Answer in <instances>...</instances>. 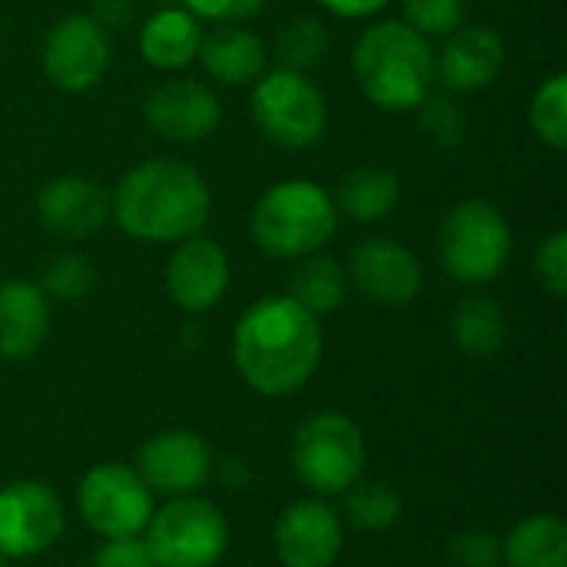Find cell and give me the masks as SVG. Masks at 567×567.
Listing matches in <instances>:
<instances>
[{
  "instance_id": "obj_6",
  "label": "cell",
  "mask_w": 567,
  "mask_h": 567,
  "mask_svg": "<svg viewBox=\"0 0 567 567\" xmlns=\"http://www.w3.org/2000/svg\"><path fill=\"white\" fill-rule=\"evenodd\" d=\"M365 468L362 429L342 412H319L292 435V472L316 495L349 492Z\"/></svg>"
},
{
  "instance_id": "obj_16",
  "label": "cell",
  "mask_w": 567,
  "mask_h": 567,
  "mask_svg": "<svg viewBox=\"0 0 567 567\" xmlns=\"http://www.w3.org/2000/svg\"><path fill=\"white\" fill-rule=\"evenodd\" d=\"M229 289V256L209 236L179 239L166 262V292L186 312L213 309Z\"/></svg>"
},
{
  "instance_id": "obj_21",
  "label": "cell",
  "mask_w": 567,
  "mask_h": 567,
  "mask_svg": "<svg viewBox=\"0 0 567 567\" xmlns=\"http://www.w3.org/2000/svg\"><path fill=\"white\" fill-rule=\"evenodd\" d=\"M203 40L199 20L186 7H163L140 30V53L156 70H179L196 60Z\"/></svg>"
},
{
  "instance_id": "obj_18",
  "label": "cell",
  "mask_w": 567,
  "mask_h": 567,
  "mask_svg": "<svg viewBox=\"0 0 567 567\" xmlns=\"http://www.w3.org/2000/svg\"><path fill=\"white\" fill-rule=\"evenodd\" d=\"M37 216L53 236L83 239L106 223L110 196L86 176H53L37 193Z\"/></svg>"
},
{
  "instance_id": "obj_4",
  "label": "cell",
  "mask_w": 567,
  "mask_h": 567,
  "mask_svg": "<svg viewBox=\"0 0 567 567\" xmlns=\"http://www.w3.org/2000/svg\"><path fill=\"white\" fill-rule=\"evenodd\" d=\"M252 239L272 259H302L319 252L336 226L339 213L332 196L312 179H282L269 186L252 209Z\"/></svg>"
},
{
  "instance_id": "obj_23",
  "label": "cell",
  "mask_w": 567,
  "mask_h": 567,
  "mask_svg": "<svg viewBox=\"0 0 567 567\" xmlns=\"http://www.w3.org/2000/svg\"><path fill=\"white\" fill-rule=\"evenodd\" d=\"M502 567H567V525L558 515H528L502 542Z\"/></svg>"
},
{
  "instance_id": "obj_36",
  "label": "cell",
  "mask_w": 567,
  "mask_h": 567,
  "mask_svg": "<svg viewBox=\"0 0 567 567\" xmlns=\"http://www.w3.org/2000/svg\"><path fill=\"white\" fill-rule=\"evenodd\" d=\"M326 10L339 13V17H372L379 13L389 0H319Z\"/></svg>"
},
{
  "instance_id": "obj_7",
  "label": "cell",
  "mask_w": 567,
  "mask_h": 567,
  "mask_svg": "<svg viewBox=\"0 0 567 567\" xmlns=\"http://www.w3.org/2000/svg\"><path fill=\"white\" fill-rule=\"evenodd\" d=\"M143 538L159 567H213L229 548V525L213 502L183 495L153 508Z\"/></svg>"
},
{
  "instance_id": "obj_26",
  "label": "cell",
  "mask_w": 567,
  "mask_h": 567,
  "mask_svg": "<svg viewBox=\"0 0 567 567\" xmlns=\"http://www.w3.org/2000/svg\"><path fill=\"white\" fill-rule=\"evenodd\" d=\"M346 495V518L362 532H389L402 518V495L385 482H355Z\"/></svg>"
},
{
  "instance_id": "obj_28",
  "label": "cell",
  "mask_w": 567,
  "mask_h": 567,
  "mask_svg": "<svg viewBox=\"0 0 567 567\" xmlns=\"http://www.w3.org/2000/svg\"><path fill=\"white\" fill-rule=\"evenodd\" d=\"M528 120L532 130L538 133L542 143H548L551 150H565L567 146V76L565 73H551L532 96L528 106Z\"/></svg>"
},
{
  "instance_id": "obj_24",
  "label": "cell",
  "mask_w": 567,
  "mask_h": 567,
  "mask_svg": "<svg viewBox=\"0 0 567 567\" xmlns=\"http://www.w3.org/2000/svg\"><path fill=\"white\" fill-rule=\"evenodd\" d=\"M449 329H452V342L468 359H492L508 336L505 312L488 296H468L465 302H458L449 319Z\"/></svg>"
},
{
  "instance_id": "obj_20",
  "label": "cell",
  "mask_w": 567,
  "mask_h": 567,
  "mask_svg": "<svg viewBox=\"0 0 567 567\" xmlns=\"http://www.w3.org/2000/svg\"><path fill=\"white\" fill-rule=\"evenodd\" d=\"M199 63L203 70L226 83V86H243L256 83L266 66V43L259 33L239 27V23H219L199 40Z\"/></svg>"
},
{
  "instance_id": "obj_8",
  "label": "cell",
  "mask_w": 567,
  "mask_h": 567,
  "mask_svg": "<svg viewBox=\"0 0 567 567\" xmlns=\"http://www.w3.org/2000/svg\"><path fill=\"white\" fill-rule=\"evenodd\" d=\"M252 120L266 140L286 150H309L322 140L329 110L322 90L299 70H269L252 86Z\"/></svg>"
},
{
  "instance_id": "obj_25",
  "label": "cell",
  "mask_w": 567,
  "mask_h": 567,
  "mask_svg": "<svg viewBox=\"0 0 567 567\" xmlns=\"http://www.w3.org/2000/svg\"><path fill=\"white\" fill-rule=\"evenodd\" d=\"M349 292V276L332 256H302V262L292 269L289 279V299H296L306 312L316 319L336 312L346 302Z\"/></svg>"
},
{
  "instance_id": "obj_2",
  "label": "cell",
  "mask_w": 567,
  "mask_h": 567,
  "mask_svg": "<svg viewBox=\"0 0 567 567\" xmlns=\"http://www.w3.org/2000/svg\"><path fill=\"white\" fill-rule=\"evenodd\" d=\"M209 206L206 179L179 159H146L133 166L110 196V216L140 243H179L203 233Z\"/></svg>"
},
{
  "instance_id": "obj_10",
  "label": "cell",
  "mask_w": 567,
  "mask_h": 567,
  "mask_svg": "<svg viewBox=\"0 0 567 567\" xmlns=\"http://www.w3.org/2000/svg\"><path fill=\"white\" fill-rule=\"evenodd\" d=\"M40 63L47 80L56 90L83 93L96 86L110 66V37L106 27L90 13H70L56 20L43 40Z\"/></svg>"
},
{
  "instance_id": "obj_3",
  "label": "cell",
  "mask_w": 567,
  "mask_h": 567,
  "mask_svg": "<svg viewBox=\"0 0 567 567\" xmlns=\"http://www.w3.org/2000/svg\"><path fill=\"white\" fill-rule=\"evenodd\" d=\"M352 70L362 93L389 113L419 110L439 83L429 37L402 20L365 27L352 50Z\"/></svg>"
},
{
  "instance_id": "obj_30",
  "label": "cell",
  "mask_w": 567,
  "mask_h": 567,
  "mask_svg": "<svg viewBox=\"0 0 567 567\" xmlns=\"http://www.w3.org/2000/svg\"><path fill=\"white\" fill-rule=\"evenodd\" d=\"M93 286H96V272H93L90 259H83L80 252H60V256L50 259L40 289H43V296L76 302L86 292H93Z\"/></svg>"
},
{
  "instance_id": "obj_13",
  "label": "cell",
  "mask_w": 567,
  "mask_h": 567,
  "mask_svg": "<svg viewBox=\"0 0 567 567\" xmlns=\"http://www.w3.org/2000/svg\"><path fill=\"white\" fill-rule=\"evenodd\" d=\"M349 282L375 306H409L422 292V262L419 256L395 239H365L352 249Z\"/></svg>"
},
{
  "instance_id": "obj_5",
  "label": "cell",
  "mask_w": 567,
  "mask_h": 567,
  "mask_svg": "<svg viewBox=\"0 0 567 567\" xmlns=\"http://www.w3.org/2000/svg\"><path fill=\"white\" fill-rule=\"evenodd\" d=\"M439 256L445 272L462 286H485L502 276L512 259V226L488 199L455 203L439 229Z\"/></svg>"
},
{
  "instance_id": "obj_22",
  "label": "cell",
  "mask_w": 567,
  "mask_h": 567,
  "mask_svg": "<svg viewBox=\"0 0 567 567\" xmlns=\"http://www.w3.org/2000/svg\"><path fill=\"white\" fill-rule=\"evenodd\" d=\"M402 199V186H399V176L385 166H359L352 169L332 203H336V213L339 216H349L352 223H379L385 216H392V209L399 206Z\"/></svg>"
},
{
  "instance_id": "obj_34",
  "label": "cell",
  "mask_w": 567,
  "mask_h": 567,
  "mask_svg": "<svg viewBox=\"0 0 567 567\" xmlns=\"http://www.w3.org/2000/svg\"><path fill=\"white\" fill-rule=\"evenodd\" d=\"M93 567H159L143 535L103 538L93 555Z\"/></svg>"
},
{
  "instance_id": "obj_32",
  "label": "cell",
  "mask_w": 567,
  "mask_h": 567,
  "mask_svg": "<svg viewBox=\"0 0 567 567\" xmlns=\"http://www.w3.org/2000/svg\"><path fill=\"white\" fill-rule=\"evenodd\" d=\"M445 558L452 567H502V542L492 532L465 528L449 538Z\"/></svg>"
},
{
  "instance_id": "obj_1",
  "label": "cell",
  "mask_w": 567,
  "mask_h": 567,
  "mask_svg": "<svg viewBox=\"0 0 567 567\" xmlns=\"http://www.w3.org/2000/svg\"><path fill=\"white\" fill-rule=\"evenodd\" d=\"M233 359L252 392L266 399L296 395L322 362L319 319L289 296H266L243 312L233 332Z\"/></svg>"
},
{
  "instance_id": "obj_29",
  "label": "cell",
  "mask_w": 567,
  "mask_h": 567,
  "mask_svg": "<svg viewBox=\"0 0 567 567\" xmlns=\"http://www.w3.org/2000/svg\"><path fill=\"white\" fill-rule=\"evenodd\" d=\"M419 126H422L425 140L439 150H458L468 136L465 110L452 96H439V93H432L419 106Z\"/></svg>"
},
{
  "instance_id": "obj_17",
  "label": "cell",
  "mask_w": 567,
  "mask_h": 567,
  "mask_svg": "<svg viewBox=\"0 0 567 567\" xmlns=\"http://www.w3.org/2000/svg\"><path fill=\"white\" fill-rule=\"evenodd\" d=\"M505 66V43L492 27L462 23L445 37V47L435 53V73L452 93H475L498 80Z\"/></svg>"
},
{
  "instance_id": "obj_27",
  "label": "cell",
  "mask_w": 567,
  "mask_h": 567,
  "mask_svg": "<svg viewBox=\"0 0 567 567\" xmlns=\"http://www.w3.org/2000/svg\"><path fill=\"white\" fill-rule=\"evenodd\" d=\"M326 50H329V30L319 17L289 20L276 40V53L282 66L299 70V73H309L312 66H319L326 60Z\"/></svg>"
},
{
  "instance_id": "obj_37",
  "label": "cell",
  "mask_w": 567,
  "mask_h": 567,
  "mask_svg": "<svg viewBox=\"0 0 567 567\" xmlns=\"http://www.w3.org/2000/svg\"><path fill=\"white\" fill-rule=\"evenodd\" d=\"M7 561H10V558H7V555L0 551V567H7Z\"/></svg>"
},
{
  "instance_id": "obj_12",
  "label": "cell",
  "mask_w": 567,
  "mask_h": 567,
  "mask_svg": "<svg viewBox=\"0 0 567 567\" xmlns=\"http://www.w3.org/2000/svg\"><path fill=\"white\" fill-rule=\"evenodd\" d=\"M213 472V452L199 432L169 429L153 435L136 455V475L153 495H196Z\"/></svg>"
},
{
  "instance_id": "obj_19",
  "label": "cell",
  "mask_w": 567,
  "mask_h": 567,
  "mask_svg": "<svg viewBox=\"0 0 567 567\" xmlns=\"http://www.w3.org/2000/svg\"><path fill=\"white\" fill-rule=\"evenodd\" d=\"M50 332V302L30 279L0 282V359L23 362L40 352Z\"/></svg>"
},
{
  "instance_id": "obj_31",
  "label": "cell",
  "mask_w": 567,
  "mask_h": 567,
  "mask_svg": "<svg viewBox=\"0 0 567 567\" xmlns=\"http://www.w3.org/2000/svg\"><path fill=\"white\" fill-rule=\"evenodd\" d=\"M402 10L422 37H449L465 20V0H402Z\"/></svg>"
},
{
  "instance_id": "obj_11",
  "label": "cell",
  "mask_w": 567,
  "mask_h": 567,
  "mask_svg": "<svg viewBox=\"0 0 567 567\" xmlns=\"http://www.w3.org/2000/svg\"><path fill=\"white\" fill-rule=\"evenodd\" d=\"M66 515L56 492L43 482H13L0 488V551L7 558L43 555L63 535Z\"/></svg>"
},
{
  "instance_id": "obj_15",
  "label": "cell",
  "mask_w": 567,
  "mask_h": 567,
  "mask_svg": "<svg viewBox=\"0 0 567 567\" xmlns=\"http://www.w3.org/2000/svg\"><path fill=\"white\" fill-rule=\"evenodd\" d=\"M342 542L339 515L319 498L289 505L272 532V548L282 567H332L342 555Z\"/></svg>"
},
{
  "instance_id": "obj_35",
  "label": "cell",
  "mask_w": 567,
  "mask_h": 567,
  "mask_svg": "<svg viewBox=\"0 0 567 567\" xmlns=\"http://www.w3.org/2000/svg\"><path fill=\"white\" fill-rule=\"evenodd\" d=\"M183 7L196 20H213V23H239L256 17L266 0H183Z\"/></svg>"
},
{
  "instance_id": "obj_14",
  "label": "cell",
  "mask_w": 567,
  "mask_h": 567,
  "mask_svg": "<svg viewBox=\"0 0 567 567\" xmlns=\"http://www.w3.org/2000/svg\"><path fill=\"white\" fill-rule=\"evenodd\" d=\"M143 116L150 130H156L169 143H199L209 133H216L223 120V106L206 83L176 76L150 90L143 103Z\"/></svg>"
},
{
  "instance_id": "obj_33",
  "label": "cell",
  "mask_w": 567,
  "mask_h": 567,
  "mask_svg": "<svg viewBox=\"0 0 567 567\" xmlns=\"http://www.w3.org/2000/svg\"><path fill=\"white\" fill-rule=\"evenodd\" d=\"M535 276L545 286V292H551L555 299H565L567 292V233L558 229L551 233L538 252H535Z\"/></svg>"
},
{
  "instance_id": "obj_9",
  "label": "cell",
  "mask_w": 567,
  "mask_h": 567,
  "mask_svg": "<svg viewBox=\"0 0 567 567\" xmlns=\"http://www.w3.org/2000/svg\"><path fill=\"white\" fill-rule=\"evenodd\" d=\"M76 508L100 538L143 535L153 515V492L130 465H96L80 478Z\"/></svg>"
}]
</instances>
